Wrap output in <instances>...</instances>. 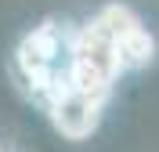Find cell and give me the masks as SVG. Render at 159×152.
<instances>
[{
  "label": "cell",
  "mask_w": 159,
  "mask_h": 152,
  "mask_svg": "<svg viewBox=\"0 0 159 152\" xmlns=\"http://www.w3.org/2000/svg\"><path fill=\"white\" fill-rule=\"evenodd\" d=\"M123 72H127V65H123L119 44L98 22V15L87 25L72 29V36H69V65H65V83L72 91H83V94H94V98L109 101L112 83Z\"/></svg>",
  "instance_id": "1"
},
{
  "label": "cell",
  "mask_w": 159,
  "mask_h": 152,
  "mask_svg": "<svg viewBox=\"0 0 159 152\" xmlns=\"http://www.w3.org/2000/svg\"><path fill=\"white\" fill-rule=\"evenodd\" d=\"M72 33L58 29L54 22H43L33 33H25L15 51V76L22 80L25 94L47 109V101L65 87V65L58 69V58L69 54Z\"/></svg>",
  "instance_id": "2"
},
{
  "label": "cell",
  "mask_w": 159,
  "mask_h": 152,
  "mask_svg": "<svg viewBox=\"0 0 159 152\" xmlns=\"http://www.w3.org/2000/svg\"><path fill=\"white\" fill-rule=\"evenodd\" d=\"M98 22L116 36L127 69H145V65H152V58H156V36L145 29V22L138 18L134 7H127V4H105V7L98 11Z\"/></svg>",
  "instance_id": "3"
},
{
  "label": "cell",
  "mask_w": 159,
  "mask_h": 152,
  "mask_svg": "<svg viewBox=\"0 0 159 152\" xmlns=\"http://www.w3.org/2000/svg\"><path fill=\"white\" fill-rule=\"evenodd\" d=\"M101 109H105V98H94V94H83V91H72L69 83L61 87L54 98L47 101V116H51V127L69 138V141H83L98 131L101 123Z\"/></svg>",
  "instance_id": "4"
},
{
  "label": "cell",
  "mask_w": 159,
  "mask_h": 152,
  "mask_svg": "<svg viewBox=\"0 0 159 152\" xmlns=\"http://www.w3.org/2000/svg\"><path fill=\"white\" fill-rule=\"evenodd\" d=\"M0 152H11V149H4V145H0Z\"/></svg>",
  "instance_id": "5"
}]
</instances>
